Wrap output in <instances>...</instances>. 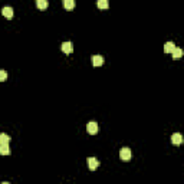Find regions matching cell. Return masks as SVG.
I'll return each mask as SVG.
<instances>
[{
	"label": "cell",
	"mask_w": 184,
	"mask_h": 184,
	"mask_svg": "<svg viewBox=\"0 0 184 184\" xmlns=\"http://www.w3.org/2000/svg\"><path fill=\"white\" fill-rule=\"evenodd\" d=\"M120 158L122 161H130L131 160V150L128 148V147H124V148H121L120 151Z\"/></svg>",
	"instance_id": "1"
},
{
	"label": "cell",
	"mask_w": 184,
	"mask_h": 184,
	"mask_svg": "<svg viewBox=\"0 0 184 184\" xmlns=\"http://www.w3.org/2000/svg\"><path fill=\"white\" fill-rule=\"evenodd\" d=\"M87 161H88V167H89V170H97L98 168V165H99V161H98L95 157H88L87 158Z\"/></svg>",
	"instance_id": "2"
},
{
	"label": "cell",
	"mask_w": 184,
	"mask_h": 184,
	"mask_svg": "<svg viewBox=\"0 0 184 184\" xmlns=\"http://www.w3.org/2000/svg\"><path fill=\"white\" fill-rule=\"evenodd\" d=\"M87 131L89 132V134H97L98 132V124L95 122V121H89L87 124Z\"/></svg>",
	"instance_id": "3"
},
{
	"label": "cell",
	"mask_w": 184,
	"mask_h": 184,
	"mask_svg": "<svg viewBox=\"0 0 184 184\" xmlns=\"http://www.w3.org/2000/svg\"><path fill=\"white\" fill-rule=\"evenodd\" d=\"M171 143L176 144V145H180V144H183V135H181L180 132H176V134H173V135H171Z\"/></svg>",
	"instance_id": "4"
},
{
	"label": "cell",
	"mask_w": 184,
	"mask_h": 184,
	"mask_svg": "<svg viewBox=\"0 0 184 184\" xmlns=\"http://www.w3.org/2000/svg\"><path fill=\"white\" fill-rule=\"evenodd\" d=\"M2 13H3V16L7 17V19H12V17H13V9H12L10 6H4V7L2 9Z\"/></svg>",
	"instance_id": "5"
},
{
	"label": "cell",
	"mask_w": 184,
	"mask_h": 184,
	"mask_svg": "<svg viewBox=\"0 0 184 184\" xmlns=\"http://www.w3.org/2000/svg\"><path fill=\"white\" fill-rule=\"evenodd\" d=\"M62 50H64L65 53L73 52V45H72V42H64V43H62Z\"/></svg>",
	"instance_id": "6"
},
{
	"label": "cell",
	"mask_w": 184,
	"mask_h": 184,
	"mask_svg": "<svg viewBox=\"0 0 184 184\" xmlns=\"http://www.w3.org/2000/svg\"><path fill=\"white\" fill-rule=\"evenodd\" d=\"M102 64H104V58L101 55H94L92 56V65L94 66H101Z\"/></svg>",
	"instance_id": "7"
},
{
	"label": "cell",
	"mask_w": 184,
	"mask_h": 184,
	"mask_svg": "<svg viewBox=\"0 0 184 184\" xmlns=\"http://www.w3.org/2000/svg\"><path fill=\"white\" fill-rule=\"evenodd\" d=\"M0 154H2V155H9V154H10L9 144H0Z\"/></svg>",
	"instance_id": "8"
},
{
	"label": "cell",
	"mask_w": 184,
	"mask_h": 184,
	"mask_svg": "<svg viewBox=\"0 0 184 184\" xmlns=\"http://www.w3.org/2000/svg\"><path fill=\"white\" fill-rule=\"evenodd\" d=\"M174 49H176V45H174L173 42H167V43L164 45V52L165 53H171Z\"/></svg>",
	"instance_id": "9"
},
{
	"label": "cell",
	"mask_w": 184,
	"mask_h": 184,
	"mask_svg": "<svg viewBox=\"0 0 184 184\" xmlns=\"http://www.w3.org/2000/svg\"><path fill=\"white\" fill-rule=\"evenodd\" d=\"M171 55H173V59L177 60V59H180V58L183 56V50H181L180 48H176L173 52H171Z\"/></svg>",
	"instance_id": "10"
},
{
	"label": "cell",
	"mask_w": 184,
	"mask_h": 184,
	"mask_svg": "<svg viewBox=\"0 0 184 184\" xmlns=\"http://www.w3.org/2000/svg\"><path fill=\"white\" fill-rule=\"evenodd\" d=\"M9 141H10V137L6 132H2L0 134V144H9Z\"/></svg>",
	"instance_id": "11"
},
{
	"label": "cell",
	"mask_w": 184,
	"mask_h": 184,
	"mask_svg": "<svg viewBox=\"0 0 184 184\" xmlns=\"http://www.w3.org/2000/svg\"><path fill=\"white\" fill-rule=\"evenodd\" d=\"M36 6H38L39 9H46L49 6V2L48 0H38V2H36Z\"/></svg>",
	"instance_id": "12"
},
{
	"label": "cell",
	"mask_w": 184,
	"mask_h": 184,
	"mask_svg": "<svg viewBox=\"0 0 184 184\" xmlns=\"http://www.w3.org/2000/svg\"><path fill=\"white\" fill-rule=\"evenodd\" d=\"M64 6L71 10V9L75 7V0H64Z\"/></svg>",
	"instance_id": "13"
},
{
	"label": "cell",
	"mask_w": 184,
	"mask_h": 184,
	"mask_svg": "<svg viewBox=\"0 0 184 184\" xmlns=\"http://www.w3.org/2000/svg\"><path fill=\"white\" fill-rule=\"evenodd\" d=\"M108 0H98V7L99 9H108Z\"/></svg>",
	"instance_id": "14"
},
{
	"label": "cell",
	"mask_w": 184,
	"mask_h": 184,
	"mask_svg": "<svg viewBox=\"0 0 184 184\" xmlns=\"http://www.w3.org/2000/svg\"><path fill=\"white\" fill-rule=\"evenodd\" d=\"M6 78H7V72L3 71V69H0V82L6 81Z\"/></svg>",
	"instance_id": "15"
},
{
	"label": "cell",
	"mask_w": 184,
	"mask_h": 184,
	"mask_svg": "<svg viewBox=\"0 0 184 184\" xmlns=\"http://www.w3.org/2000/svg\"><path fill=\"white\" fill-rule=\"evenodd\" d=\"M2 184H10V183H7V181H3V183H2Z\"/></svg>",
	"instance_id": "16"
}]
</instances>
